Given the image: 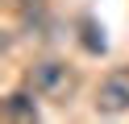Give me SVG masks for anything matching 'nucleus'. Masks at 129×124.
I'll return each instance as SVG.
<instances>
[{"label": "nucleus", "instance_id": "1", "mask_svg": "<svg viewBox=\"0 0 129 124\" xmlns=\"http://www.w3.org/2000/svg\"><path fill=\"white\" fill-rule=\"evenodd\" d=\"M25 87L34 91L38 99L67 103V99L75 95V87H79V74H75V66L58 62V58H42V62H34L25 70Z\"/></svg>", "mask_w": 129, "mask_h": 124}, {"label": "nucleus", "instance_id": "2", "mask_svg": "<svg viewBox=\"0 0 129 124\" xmlns=\"http://www.w3.org/2000/svg\"><path fill=\"white\" fill-rule=\"evenodd\" d=\"M96 112L100 116H121L129 112V66H117L100 79L96 87Z\"/></svg>", "mask_w": 129, "mask_h": 124}, {"label": "nucleus", "instance_id": "3", "mask_svg": "<svg viewBox=\"0 0 129 124\" xmlns=\"http://www.w3.org/2000/svg\"><path fill=\"white\" fill-rule=\"evenodd\" d=\"M4 116L9 120H34L38 107H34V91H17V95L4 99Z\"/></svg>", "mask_w": 129, "mask_h": 124}, {"label": "nucleus", "instance_id": "4", "mask_svg": "<svg viewBox=\"0 0 129 124\" xmlns=\"http://www.w3.org/2000/svg\"><path fill=\"white\" fill-rule=\"evenodd\" d=\"M83 46L92 50V54H100V50H104V37H96V25H92V21H83Z\"/></svg>", "mask_w": 129, "mask_h": 124}, {"label": "nucleus", "instance_id": "5", "mask_svg": "<svg viewBox=\"0 0 129 124\" xmlns=\"http://www.w3.org/2000/svg\"><path fill=\"white\" fill-rule=\"evenodd\" d=\"M13 8H21V13H29V8H42V0H9Z\"/></svg>", "mask_w": 129, "mask_h": 124}]
</instances>
